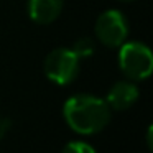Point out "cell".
I'll return each instance as SVG.
<instances>
[{"instance_id":"cell-3","label":"cell","mask_w":153,"mask_h":153,"mask_svg":"<svg viewBox=\"0 0 153 153\" xmlns=\"http://www.w3.org/2000/svg\"><path fill=\"white\" fill-rule=\"evenodd\" d=\"M81 59L71 48H56L46 56L43 69L46 77L58 86H68L79 74Z\"/></svg>"},{"instance_id":"cell-9","label":"cell","mask_w":153,"mask_h":153,"mask_svg":"<svg viewBox=\"0 0 153 153\" xmlns=\"http://www.w3.org/2000/svg\"><path fill=\"white\" fill-rule=\"evenodd\" d=\"M10 128V120L7 119H2L0 120V140L4 138V135L7 133V130Z\"/></svg>"},{"instance_id":"cell-6","label":"cell","mask_w":153,"mask_h":153,"mask_svg":"<svg viewBox=\"0 0 153 153\" xmlns=\"http://www.w3.org/2000/svg\"><path fill=\"white\" fill-rule=\"evenodd\" d=\"M63 10V0H28V15L38 25L53 23Z\"/></svg>"},{"instance_id":"cell-10","label":"cell","mask_w":153,"mask_h":153,"mask_svg":"<svg viewBox=\"0 0 153 153\" xmlns=\"http://www.w3.org/2000/svg\"><path fill=\"white\" fill-rule=\"evenodd\" d=\"M152 133H153V128L152 127H148V130H146V146H148V150H153V143H152Z\"/></svg>"},{"instance_id":"cell-4","label":"cell","mask_w":153,"mask_h":153,"mask_svg":"<svg viewBox=\"0 0 153 153\" xmlns=\"http://www.w3.org/2000/svg\"><path fill=\"white\" fill-rule=\"evenodd\" d=\"M94 31L102 45L109 48H119L128 36V22L120 10H107L96 20Z\"/></svg>"},{"instance_id":"cell-1","label":"cell","mask_w":153,"mask_h":153,"mask_svg":"<svg viewBox=\"0 0 153 153\" xmlns=\"http://www.w3.org/2000/svg\"><path fill=\"white\" fill-rule=\"evenodd\" d=\"M110 107L100 97L77 94L64 102L63 117L68 127L79 135L99 133L110 122Z\"/></svg>"},{"instance_id":"cell-7","label":"cell","mask_w":153,"mask_h":153,"mask_svg":"<svg viewBox=\"0 0 153 153\" xmlns=\"http://www.w3.org/2000/svg\"><path fill=\"white\" fill-rule=\"evenodd\" d=\"M71 50L77 54L79 59H82V58H91L94 54V41L91 40V38L84 36V38H81V40H77L76 43L73 45Z\"/></svg>"},{"instance_id":"cell-8","label":"cell","mask_w":153,"mask_h":153,"mask_svg":"<svg viewBox=\"0 0 153 153\" xmlns=\"http://www.w3.org/2000/svg\"><path fill=\"white\" fill-rule=\"evenodd\" d=\"M61 153H97L89 143L81 142V140H76V142H69L66 146L63 148Z\"/></svg>"},{"instance_id":"cell-2","label":"cell","mask_w":153,"mask_h":153,"mask_svg":"<svg viewBox=\"0 0 153 153\" xmlns=\"http://www.w3.org/2000/svg\"><path fill=\"white\" fill-rule=\"evenodd\" d=\"M119 66L130 81H145L153 69V56L146 45L138 41L120 45Z\"/></svg>"},{"instance_id":"cell-5","label":"cell","mask_w":153,"mask_h":153,"mask_svg":"<svg viewBox=\"0 0 153 153\" xmlns=\"http://www.w3.org/2000/svg\"><path fill=\"white\" fill-rule=\"evenodd\" d=\"M140 92L138 87L133 82L128 81H119L115 82L107 92V105L110 107V110H127L137 102Z\"/></svg>"}]
</instances>
